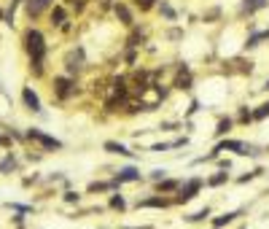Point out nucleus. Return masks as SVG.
<instances>
[{"instance_id": "nucleus-1", "label": "nucleus", "mask_w": 269, "mask_h": 229, "mask_svg": "<svg viewBox=\"0 0 269 229\" xmlns=\"http://www.w3.org/2000/svg\"><path fill=\"white\" fill-rule=\"evenodd\" d=\"M24 49L30 54V65H35V73H41L43 68V57H46V41L41 30H27L24 33Z\"/></svg>"}, {"instance_id": "nucleus-2", "label": "nucleus", "mask_w": 269, "mask_h": 229, "mask_svg": "<svg viewBox=\"0 0 269 229\" xmlns=\"http://www.w3.org/2000/svg\"><path fill=\"white\" fill-rule=\"evenodd\" d=\"M24 138H27V140H38L46 151H60V148H62V140H57V138H51V135H46V132H43V130H38V127H30Z\"/></svg>"}, {"instance_id": "nucleus-3", "label": "nucleus", "mask_w": 269, "mask_h": 229, "mask_svg": "<svg viewBox=\"0 0 269 229\" xmlns=\"http://www.w3.org/2000/svg\"><path fill=\"white\" fill-rule=\"evenodd\" d=\"M178 189H180L178 202H189V199H194V197H197V192L202 189V181H199V178H191V181H186V184H180Z\"/></svg>"}, {"instance_id": "nucleus-4", "label": "nucleus", "mask_w": 269, "mask_h": 229, "mask_svg": "<svg viewBox=\"0 0 269 229\" xmlns=\"http://www.w3.org/2000/svg\"><path fill=\"white\" fill-rule=\"evenodd\" d=\"M22 100H24V108H27V111H33V113H41V111H43L41 97L35 94L33 87H24V89H22Z\"/></svg>"}, {"instance_id": "nucleus-5", "label": "nucleus", "mask_w": 269, "mask_h": 229, "mask_svg": "<svg viewBox=\"0 0 269 229\" xmlns=\"http://www.w3.org/2000/svg\"><path fill=\"white\" fill-rule=\"evenodd\" d=\"M54 89H57V97H70V94L75 92V84L70 79H54Z\"/></svg>"}, {"instance_id": "nucleus-6", "label": "nucleus", "mask_w": 269, "mask_h": 229, "mask_svg": "<svg viewBox=\"0 0 269 229\" xmlns=\"http://www.w3.org/2000/svg\"><path fill=\"white\" fill-rule=\"evenodd\" d=\"M132 181H140V170L138 167H124V170H119L116 184H132Z\"/></svg>"}, {"instance_id": "nucleus-7", "label": "nucleus", "mask_w": 269, "mask_h": 229, "mask_svg": "<svg viewBox=\"0 0 269 229\" xmlns=\"http://www.w3.org/2000/svg\"><path fill=\"white\" fill-rule=\"evenodd\" d=\"M105 151H111V154H121V157H132V151L124 146V143H116V140L105 143Z\"/></svg>"}, {"instance_id": "nucleus-8", "label": "nucleus", "mask_w": 269, "mask_h": 229, "mask_svg": "<svg viewBox=\"0 0 269 229\" xmlns=\"http://www.w3.org/2000/svg\"><path fill=\"white\" fill-rule=\"evenodd\" d=\"M11 170H16V159L11 154H6L3 159H0V175H8Z\"/></svg>"}, {"instance_id": "nucleus-9", "label": "nucleus", "mask_w": 269, "mask_h": 229, "mask_svg": "<svg viewBox=\"0 0 269 229\" xmlns=\"http://www.w3.org/2000/svg\"><path fill=\"white\" fill-rule=\"evenodd\" d=\"M46 3H49V0H27V14H30V16H38V14L43 11Z\"/></svg>"}, {"instance_id": "nucleus-10", "label": "nucleus", "mask_w": 269, "mask_h": 229, "mask_svg": "<svg viewBox=\"0 0 269 229\" xmlns=\"http://www.w3.org/2000/svg\"><path fill=\"white\" fill-rule=\"evenodd\" d=\"M167 205L170 202L165 197H151V199H143V202H140V208H167Z\"/></svg>"}, {"instance_id": "nucleus-11", "label": "nucleus", "mask_w": 269, "mask_h": 229, "mask_svg": "<svg viewBox=\"0 0 269 229\" xmlns=\"http://www.w3.org/2000/svg\"><path fill=\"white\" fill-rule=\"evenodd\" d=\"M239 213H224V216H221V218H213V226L216 229H221V226H226V224H232L234 221V218H237Z\"/></svg>"}, {"instance_id": "nucleus-12", "label": "nucleus", "mask_w": 269, "mask_h": 229, "mask_svg": "<svg viewBox=\"0 0 269 229\" xmlns=\"http://www.w3.org/2000/svg\"><path fill=\"white\" fill-rule=\"evenodd\" d=\"M178 186H180V181H162L156 189H159V194H165V192H175Z\"/></svg>"}, {"instance_id": "nucleus-13", "label": "nucleus", "mask_w": 269, "mask_h": 229, "mask_svg": "<svg viewBox=\"0 0 269 229\" xmlns=\"http://www.w3.org/2000/svg\"><path fill=\"white\" fill-rule=\"evenodd\" d=\"M116 16H121V22H124V24H132V14H129V8H127V6H121V3H119V6H116Z\"/></svg>"}, {"instance_id": "nucleus-14", "label": "nucleus", "mask_w": 269, "mask_h": 229, "mask_svg": "<svg viewBox=\"0 0 269 229\" xmlns=\"http://www.w3.org/2000/svg\"><path fill=\"white\" fill-rule=\"evenodd\" d=\"M111 208L113 211H127V202H124L121 194H111Z\"/></svg>"}, {"instance_id": "nucleus-15", "label": "nucleus", "mask_w": 269, "mask_h": 229, "mask_svg": "<svg viewBox=\"0 0 269 229\" xmlns=\"http://www.w3.org/2000/svg\"><path fill=\"white\" fill-rule=\"evenodd\" d=\"M226 181H229V175H226V173H218V175L210 178L207 184H210V186H221V184H226Z\"/></svg>"}, {"instance_id": "nucleus-16", "label": "nucleus", "mask_w": 269, "mask_h": 229, "mask_svg": "<svg viewBox=\"0 0 269 229\" xmlns=\"http://www.w3.org/2000/svg\"><path fill=\"white\" fill-rule=\"evenodd\" d=\"M62 19H65V11H62V8H54V14H51V22H54V24H62Z\"/></svg>"}, {"instance_id": "nucleus-17", "label": "nucleus", "mask_w": 269, "mask_h": 229, "mask_svg": "<svg viewBox=\"0 0 269 229\" xmlns=\"http://www.w3.org/2000/svg\"><path fill=\"white\" fill-rule=\"evenodd\" d=\"M229 127H232V121H229V119H224V121H221V124H218L216 135H224V132H229Z\"/></svg>"}, {"instance_id": "nucleus-18", "label": "nucleus", "mask_w": 269, "mask_h": 229, "mask_svg": "<svg viewBox=\"0 0 269 229\" xmlns=\"http://www.w3.org/2000/svg\"><path fill=\"white\" fill-rule=\"evenodd\" d=\"M162 14H165L167 19H175V11H172V8H170L167 3H162Z\"/></svg>"}, {"instance_id": "nucleus-19", "label": "nucleus", "mask_w": 269, "mask_h": 229, "mask_svg": "<svg viewBox=\"0 0 269 229\" xmlns=\"http://www.w3.org/2000/svg\"><path fill=\"white\" fill-rule=\"evenodd\" d=\"M78 199H81V197L75 194V192H67V194H65V202H78Z\"/></svg>"}, {"instance_id": "nucleus-20", "label": "nucleus", "mask_w": 269, "mask_h": 229, "mask_svg": "<svg viewBox=\"0 0 269 229\" xmlns=\"http://www.w3.org/2000/svg\"><path fill=\"white\" fill-rule=\"evenodd\" d=\"M151 3H153V0H138L140 8H151Z\"/></svg>"}, {"instance_id": "nucleus-21", "label": "nucleus", "mask_w": 269, "mask_h": 229, "mask_svg": "<svg viewBox=\"0 0 269 229\" xmlns=\"http://www.w3.org/2000/svg\"><path fill=\"white\" fill-rule=\"evenodd\" d=\"M245 3H248V6H258V0H245Z\"/></svg>"}, {"instance_id": "nucleus-22", "label": "nucleus", "mask_w": 269, "mask_h": 229, "mask_svg": "<svg viewBox=\"0 0 269 229\" xmlns=\"http://www.w3.org/2000/svg\"><path fill=\"white\" fill-rule=\"evenodd\" d=\"M0 143H6V140H3V138H0Z\"/></svg>"}, {"instance_id": "nucleus-23", "label": "nucleus", "mask_w": 269, "mask_h": 229, "mask_svg": "<svg viewBox=\"0 0 269 229\" xmlns=\"http://www.w3.org/2000/svg\"><path fill=\"white\" fill-rule=\"evenodd\" d=\"M266 89H269V81H266Z\"/></svg>"}]
</instances>
